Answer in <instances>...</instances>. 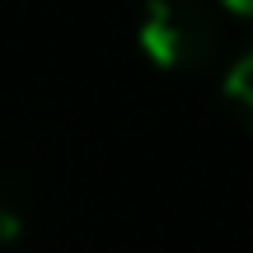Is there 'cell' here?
<instances>
[{"mask_svg":"<svg viewBox=\"0 0 253 253\" xmlns=\"http://www.w3.org/2000/svg\"><path fill=\"white\" fill-rule=\"evenodd\" d=\"M220 9L211 0H145L136 47L160 71H202L220 56Z\"/></svg>","mask_w":253,"mask_h":253,"instance_id":"cell-1","label":"cell"},{"mask_svg":"<svg viewBox=\"0 0 253 253\" xmlns=\"http://www.w3.org/2000/svg\"><path fill=\"white\" fill-rule=\"evenodd\" d=\"M225 99L235 103V113L244 118V126L253 131V47L230 61V71H225Z\"/></svg>","mask_w":253,"mask_h":253,"instance_id":"cell-2","label":"cell"},{"mask_svg":"<svg viewBox=\"0 0 253 253\" xmlns=\"http://www.w3.org/2000/svg\"><path fill=\"white\" fill-rule=\"evenodd\" d=\"M9 239H19V211L0 202V244H9Z\"/></svg>","mask_w":253,"mask_h":253,"instance_id":"cell-3","label":"cell"},{"mask_svg":"<svg viewBox=\"0 0 253 253\" xmlns=\"http://www.w3.org/2000/svg\"><path fill=\"white\" fill-rule=\"evenodd\" d=\"M225 14H239V19H253V0H216Z\"/></svg>","mask_w":253,"mask_h":253,"instance_id":"cell-4","label":"cell"}]
</instances>
